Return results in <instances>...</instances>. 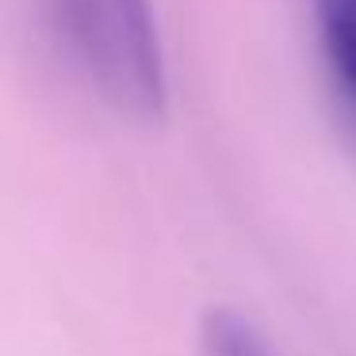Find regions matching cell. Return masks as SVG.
Listing matches in <instances>:
<instances>
[{"label": "cell", "instance_id": "cell-2", "mask_svg": "<svg viewBox=\"0 0 356 356\" xmlns=\"http://www.w3.org/2000/svg\"><path fill=\"white\" fill-rule=\"evenodd\" d=\"M318 27L333 70L356 92V0H318Z\"/></svg>", "mask_w": 356, "mask_h": 356}, {"label": "cell", "instance_id": "cell-1", "mask_svg": "<svg viewBox=\"0 0 356 356\" xmlns=\"http://www.w3.org/2000/svg\"><path fill=\"white\" fill-rule=\"evenodd\" d=\"M58 8L104 96L142 119H161L165 70L149 0H58Z\"/></svg>", "mask_w": 356, "mask_h": 356}, {"label": "cell", "instance_id": "cell-3", "mask_svg": "<svg viewBox=\"0 0 356 356\" xmlns=\"http://www.w3.org/2000/svg\"><path fill=\"white\" fill-rule=\"evenodd\" d=\"M203 348L207 356H276L249 318L222 307L203 318Z\"/></svg>", "mask_w": 356, "mask_h": 356}]
</instances>
